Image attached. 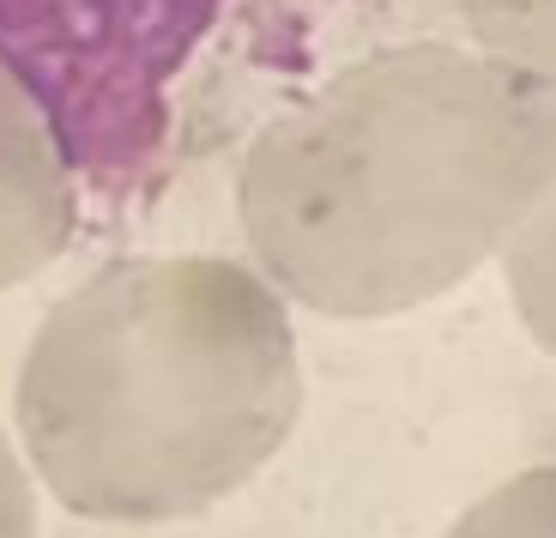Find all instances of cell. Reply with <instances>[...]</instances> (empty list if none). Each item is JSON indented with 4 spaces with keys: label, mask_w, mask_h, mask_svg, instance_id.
<instances>
[{
    "label": "cell",
    "mask_w": 556,
    "mask_h": 538,
    "mask_svg": "<svg viewBox=\"0 0 556 538\" xmlns=\"http://www.w3.org/2000/svg\"><path fill=\"white\" fill-rule=\"evenodd\" d=\"M556 182V91L472 49H388L285 110L242 164L254 273L315 315L435 303Z\"/></svg>",
    "instance_id": "cell-1"
},
{
    "label": "cell",
    "mask_w": 556,
    "mask_h": 538,
    "mask_svg": "<svg viewBox=\"0 0 556 538\" xmlns=\"http://www.w3.org/2000/svg\"><path fill=\"white\" fill-rule=\"evenodd\" d=\"M13 412L30 478L79 521L206 514L296 429L291 309L224 254L115 261L42 315Z\"/></svg>",
    "instance_id": "cell-2"
},
{
    "label": "cell",
    "mask_w": 556,
    "mask_h": 538,
    "mask_svg": "<svg viewBox=\"0 0 556 538\" xmlns=\"http://www.w3.org/2000/svg\"><path fill=\"white\" fill-rule=\"evenodd\" d=\"M79 200H73L67 152L13 61L0 55V297L67 249Z\"/></svg>",
    "instance_id": "cell-3"
},
{
    "label": "cell",
    "mask_w": 556,
    "mask_h": 538,
    "mask_svg": "<svg viewBox=\"0 0 556 538\" xmlns=\"http://www.w3.org/2000/svg\"><path fill=\"white\" fill-rule=\"evenodd\" d=\"M478 55L551 85V0H466Z\"/></svg>",
    "instance_id": "cell-4"
},
{
    "label": "cell",
    "mask_w": 556,
    "mask_h": 538,
    "mask_svg": "<svg viewBox=\"0 0 556 538\" xmlns=\"http://www.w3.org/2000/svg\"><path fill=\"white\" fill-rule=\"evenodd\" d=\"M447 538H556V472L527 466L459 514Z\"/></svg>",
    "instance_id": "cell-5"
},
{
    "label": "cell",
    "mask_w": 556,
    "mask_h": 538,
    "mask_svg": "<svg viewBox=\"0 0 556 538\" xmlns=\"http://www.w3.org/2000/svg\"><path fill=\"white\" fill-rule=\"evenodd\" d=\"M0 538H37V484L7 429H0Z\"/></svg>",
    "instance_id": "cell-6"
}]
</instances>
